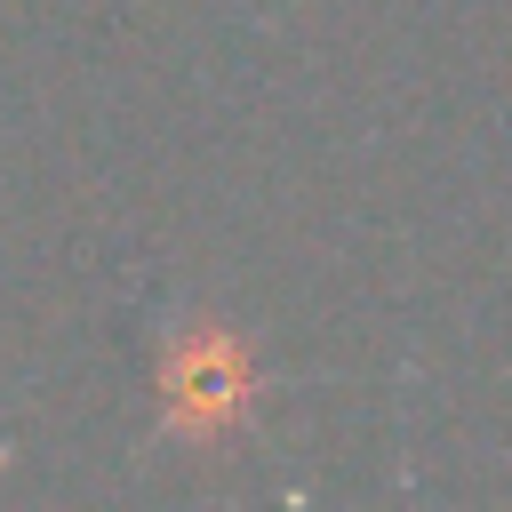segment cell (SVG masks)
<instances>
[{
  "label": "cell",
  "instance_id": "1",
  "mask_svg": "<svg viewBox=\"0 0 512 512\" xmlns=\"http://www.w3.org/2000/svg\"><path fill=\"white\" fill-rule=\"evenodd\" d=\"M168 400H176V416H184L192 432H208V424H224V416L248 400V360H240L224 336H192V344H176Z\"/></svg>",
  "mask_w": 512,
  "mask_h": 512
}]
</instances>
